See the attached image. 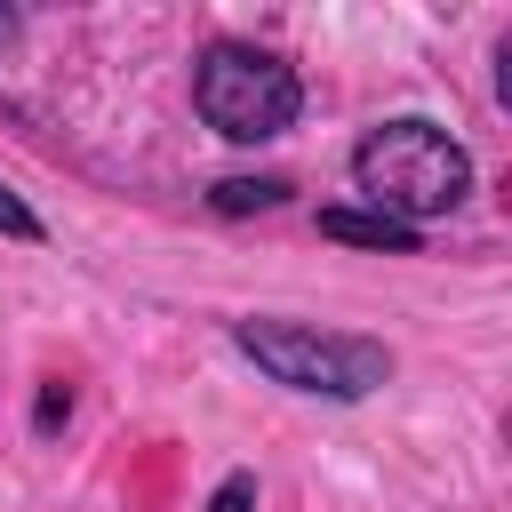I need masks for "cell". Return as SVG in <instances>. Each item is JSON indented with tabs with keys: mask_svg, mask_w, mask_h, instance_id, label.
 Here are the masks:
<instances>
[{
	"mask_svg": "<svg viewBox=\"0 0 512 512\" xmlns=\"http://www.w3.org/2000/svg\"><path fill=\"white\" fill-rule=\"evenodd\" d=\"M320 232H328V240H352V248H384V256H416V248H424L416 224H392V216H376V208H320Z\"/></svg>",
	"mask_w": 512,
	"mask_h": 512,
	"instance_id": "4",
	"label": "cell"
},
{
	"mask_svg": "<svg viewBox=\"0 0 512 512\" xmlns=\"http://www.w3.org/2000/svg\"><path fill=\"white\" fill-rule=\"evenodd\" d=\"M64 424H72V384H64V376H48V384L32 392V440H56Z\"/></svg>",
	"mask_w": 512,
	"mask_h": 512,
	"instance_id": "6",
	"label": "cell"
},
{
	"mask_svg": "<svg viewBox=\"0 0 512 512\" xmlns=\"http://www.w3.org/2000/svg\"><path fill=\"white\" fill-rule=\"evenodd\" d=\"M0 240H24V248H40V240H48L40 208H32L24 192H8V184H0Z\"/></svg>",
	"mask_w": 512,
	"mask_h": 512,
	"instance_id": "7",
	"label": "cell"
},
{
	"mask_svg": "<svg viewBox=\"0 0 512 512\" xmlns=\"http://www.w3.org/2000/svg\"><path fill=\"white\" fill-rule=\"evenodd\" d=\"M224 336H232V352H240L256 376H272V384H288V392H304V400L352 408V400H368V392L392 384V344H384V336L312 328V320H280V312H240Z\"/></svg>",
	"mask_w": 512,
	"mask_h": 512,
	"instance_id": "2",
	"label": "cell"
},
{
	"mask_svg": "<svg viewBox=\"0 0 512 512\" xmlns=\"http://www.w3.org/2000/svg\"><path fill=\"white\" fill-rule=\"evenodd\" d=\"M208 512H256V472H224L216 496H208Z\"/></svg>",
	"mask_w": 512,
	"mask_h": 512,
	"instance_id": "8",
	"label": "cell"
},
{
	"mask_svg": "<svg viewBox=\"0 0 512 512\" xmlns=\"http://www.w3.org/2000/svg\"><path fill=\"white\" fill-rule=\"evenodd\" d=\"M352 192L376 208V216H392V224H432V216H448V208H464L472 200V152L440 128V120H424V112H400V120H376L360 144H352Z\"/></svg>",
	"mask_w": 512,
	"mask_h": 512,
	"instance_id": "1",
	"label": "cell"
},
{
	"mask_svg": "<svg viewBox=\"0 0 512 512\" xmlns=\"http://www.w3.org/2000/svg\"><path fill=\"white\" fill-rule=\"evenodd\" d=\"M288 176H216L208 184V208L216 216H264V208H288Z\"/></svg>",
	"mask_w": 512,
	"mask_h": 512,
	"instance_id": "5",
	"label": "cell"
},
{
	"mask_svg": "<svg viewBox=\"0 0 512 512\" xmlns=\"http://www.w3.org/2000/svg\"><path fill=\"white\" fill-rule=\"evenodd\" d=\"M192 112L224 136V144H272L304 120V80L288 56L256 48V40H208L192 56Z\"/></svg>",
	"mask_w": 512,
	"mask_h": 512,
	"instance_id": "3",
	"label": "cell"
},
{
	"mask_svg": "<svg viewBox=\"0 0 512 512\" xmlns=\"http://www.w3.org/2000/svg\"><path fill=\"white\" fill-rule=\"evenodd\" d=\"M16 32H24V16H16V8H0V48H8Z\"/></svg>",
	"mask_w": 512,
	"mask_h": 512,
	"instance_id": "9",
	"label": "cell"
}]
</instances>
